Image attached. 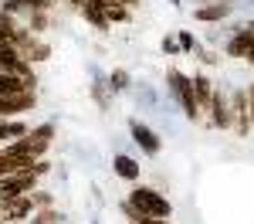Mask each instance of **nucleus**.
<instances>
[{
	"mask_svg": "<svg viewBox=\"0 0 254 224\" xmlns=\"http://www.w3.org/2000/svg\"><path fill=\"white\" fill-rule=\"evenodd\" d=\"M210 122L217 129H231L234 126V112H231V105L224 99V92H217V88H214V99H210Z\"/></svg>",
	"mask_w": 254,
	"mask_h": 224,
	"instance_id": "20e7f679",
	"label": "nucleus"
},
{
	"mask_svg": "<svg viewBox=\"0 0 254 224\" xmlns=\"http://www.w3.org/2000/svg\"><path fill=\"white\" fill-rule=\"evenodd\" d=\"M166 81H170V92H173L176 99H180L183 112H187V119H193V122H196V119H200V105H196V95H193V78H187L183 72L170 68Z\"/></svg>",
	"mask_w": 254,
	"mask_h": 224,
	"instance_id": "f03ea898",
	"label": "nucleus"
},
{
	"mask_svg": "<svg viewBox=\"0 0 254 224\" xmlns=\"http://www.w3.org/2000/svg\"><path fill=\"white\" fill-rule=\"evenodd\" d=\"M248 109H251V126H254V85L248 88Z\"/></svg>",
	"mask_w": 254,
	"mask_h": 224,
	"instance_id": "412c9836",
	"label": "nucleus"
},
{
	"mask_svg": "<svg viewBox=\"0 0 254 224\" xmlns=\"http://www.w3.org/2000/svg\"><path fill=\"white\" fill-rule=\"evenodd\" d=\"M244 61H251V65H254V44L248 48V55H244Z\"/></svg>",
	"mask_w": 254,
	"mask_h": 224,
	"instance_id": "4be33fe9",
	"label": "nucleus"
},
{
	"mask_svg": "<svg viewBox=\"0 0 254 224\" xmlns=\"http://www.w3.org/2000/svg\"><path fill=\"white\" fill-rule=\"evenodd\" d=\"M102 14H105V20H109V24H112V20H129V7L112 3V7H102Z\"/></svg>",
	"mask_w": 254,
	"mask_h": 224,
	"instance_id": "f8f14e48",
	"label": "nucleus"
},
{
	"mask_svg": "<svg viewBox=\"0 0 254 224\" xmlns=\"http://www.w3.org/2000/svg\"><path fill=\"white\" fill-rule=\"evenodd\" d=\"M109 88H116V92H122V88H129V72H122V68H116V72H112V78H109Z\"/></svg>",
	"mask_w": 254,
	"mask_h": 224,
	"instance_id": "4468645a",
	"label": "nucleus"
},
{
	"mask_svg": "<svg viewBox=\"0 0 254 224\" xmlns=\"http://www.w3.org/2000/svg\"><path fill=\"white\" fill-rule=\"evenodd\" d=\"M112 170H116L119 177H126V180H139V163L132 160V156H122V153H119L116 163H112Z\"/></svg>",
	"mask_w": 254,
	"mask_h": 224,
	"instance_id": "9d476101",
	"label": "nucleus"
},
{
	"mask_svg": "<svg viewBox=\"0 0 254 224\" xmlns=\"http://www.w3.org/2000/svg\"><path fill=\"white\" fill-rule=\"evenodd\" d=\"M38 187V173H10L0 180V194L3 197H20V194H34Z\"/></svg>",
	"mask_w": 254,
	"mask_h": 224,
	"instance_id": "7ed1b4c3",
	"label": "nucleus"
},
{
	"mask_svg": "<svg viewBox=\"0 0 254 224\" xmlns=\"http://www.w3.org/2000/svg\"><path fill=\"white\" fill-rule=\"evenodd\" d=\"M163 51H166V55H173V51H176V41L173 38H163Z\"/></svg>",
	"mask_w": 254,
	"mask_h": 224,
	"instance_id": "aec40b11",
	"label": "nucleus"
},
{
	"mask_svg": "<svg viewBox=\"0 0 254 224\" xmlns=\"http://www.w3.org/2000/svg\"><path fill=\"white\" fill-rule=\"evenodd\" d=\"M193 95L200 109H210V99H214V81L207 75H193Z\"/></svg>",
	"mask_w": 254,
	"mask_h": 224,
	"instance_id": "6e6552de",
	"label": "nucleus"
},
{
	"mask_svg": "<svg viewBox=\"0 0 254 224\" xmlns=\"http://www.w3.org/2000/svg\"><path fill=\"white\" fill-rule=\"evenodd\" d=\"M126 214H129V224H170V221H163V218H146V214L132 211L129 204H126Z\"/></svg>",
	"mask_w": 254,
	"mask_h": 224,
	"instance_id": "ddd939ff",
	"label": "nucleus"
},
{
	"mask_svg": "<svg viewBox=\"0 0 254 224\" xmlns=\"http://www.w3.org/2000/svg\"><path fill=\"white\" fill-rule=\"evenodd\" d=\"M24 7H27V0H0V10H3V14H17Z\"/></svg>",
	"mask_w": 254,
	"mask_h": 224,
	"instance_id": "dca6fc26",
	"label": "nucleus"
},
{
	"mask_svg": "<svg viewBox=\"0 0 254 224\" xmlns=\"http://www.w3.org/2000/svg\"><path fill=\"white\" fill-rule=\"evenodd\" d=\"M126 204H129L132 211H139V214H146V218H163V221H166V218L173 214L170 201H166L159 190H153V187H136Z\"/></svg>",
	"mask_w": 254,
	"mask_h": 224,
	"instance_id": "f257e3e1",
	"label": "nucleus"
},
{
	"mask_svg": "<svg viewBox=\"0 0 254 224\" xmlns=\"http://www.w3.org/2000/svg\"><path fill=\"white\" fill-rule=\"evenodd\" d=\"M129 133H132V140L139 143V149H146L149 156H156V153H159V146H163V143H159V136L153 133V129H149V126H142V122H132V126H129Z\"/></svg>",
	"mask_w": 254,
	"mask_h": 224,
	"instance_id": "39448f33",
	"label": "nucleus"
},
{
	"mask_svg": "<svg viewBox=\"0 0 254 224\" xmlns=\"http://www.w3.org/2000/svg\"><path fill=\"white\" fill-rule=\"evenodd\" d=\"M0 153H3V149H0Z\"/></svg>",
	"mask_w": 254,
	"mask_h": 224,
	"instance_id": "b1692460",
	"label": "nucleus"
},
{
	"mask_svg": "<svg viewBox=\"0 0 254 224\" xmlns=\"http://www.w3.org/2000/svg\"><path fill=\"white\" fill-rule=\"evenodd\" d=\"M58 221H61V218L55 214V211H38V221H34V224H58Z\"/></svg>",
	"mask_w": 254,
	"mask_h": 224,
	"instance_id": "f3484780",
	"label": "nucleus"
},
{
	"mask_svg": "<svg viewBox=\"0 0 254 224\" xmlns=\"http://www.w3.org/2000/svg\"><path fill=\"white\" fill-rule=\"evenodd\" d=\"M31 129L24 126V122H10V119H0V143L3 140H20V136H27Z\"/></svg>",
	"mask_w": 254,
	"mask_h": 224,
	"instance_id": "9b49d317",
	"label": "nucleus"
},
{
	"mask_svg": "<svg viewBox=\"0 0 254 224\" xmlns=\"http://www.w3.org/2000/svg\"><path fill=\"white\" fill-rule=\"evenodd\" d=\"M48 27V10H34V17H31V34H38Z\"/></svg>",
	"mask_w": 254,
	"mask_h": 224,
	"instance_id": "2eb2a0df",
	"label": "nucleus"
},
{
	"mask_svg": "<svg viewBox=\"0 0 254 224\" xmlns=\"http://www.w3.org/2000/svg\"><path fill=\"white\" fill-rule=\"evenodd\" d=\"M248 31H251V34H254V20H251V24H248Z\"/></svg>",
	"mask_w": 254,
	"mask_h": 224,
	"instance_id": "5701e85b",
	"label": "nucleus"
},
{
	"mask_svg": "<svg viewBox=\"0 0 254 224\" xmlns=\"http://www.w3.org/2000/svg\"><path fill=\"white\" fill-rule=\"evenodd\" d=\"M31 197H34V207H51V194H38V190H34Z\"/></svg>",
	"mask_w": 254,
	"mask_h": 224,
	"instance_id": "a211bd4d",
	"label": "nucleus"
},
{
	"mask_svg": "<svg viewBox=\"0 0 254 224\" xmlns=\"http://www.w3.org/2000/svg\"><path fill=\"white\" fill-rule=\"evenodd\" d=\"M251 44H254V34L248 31V27H244V31H237V38L227 44V55H234V58H244Z\"/></svg>",
	"mask_w": 254,
	"mask_h": 224,
	"instance_id": "1a4fd4ad",
	"label": "nucleus"
},
{
	"mask_svg": "<svg viewBox=\"0 0 254 224\" xmlns=\"http://www.w3.org/2000/svg\"><path fill=\"white\" fill-rule=\"evenodd\" d=\"M231 10H234V3H227V0H220V3H207V7H196V20H207V24H214V20H224L231 17Z\"/></svg>",
	"mask_w": 254,
	"mask_h": 224,
	"instance_id": "0eeeda50",
	"label": "nucleus"
},
{
	"mask_svg": "<svg viewBox=\"0 0 254 224\" xmlns=\"http://www.w3.org/2000/svg\"><path fill=\"white\" fill-rule=\"evenodd\" d=\"M231 102H234V126L241 136H248L251 133V109H248V92H234L231 95Z\"/></svg>",
	"mask_w": 254,
	"mask_h": 224,
	"instance_id": "423d86ee",
	"label": "nucleus"
},
{
	"mask_svg": "<svg viewBox=\"0 0 254 224\" xmlns=\"http://www.w3.org/2000/svg\"><path fill=\"white\" fill-rule=\"evenodd\" d=\"M27 7H31V10H48L51 0H27Z\"/></svg>",
	"mask_w": 254,
	"mask_h": 224,
	"instance_id": "6ab92c4d",
	"label": "nucleus"
}]
</instances>
